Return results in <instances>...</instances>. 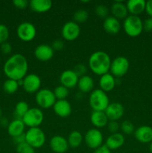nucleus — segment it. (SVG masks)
<instances>
[{
    "mask_svg": "<svg viewBox=\"0 0 152 153\" xmlns=\"http://www.w3.org/2000/svg\"><path fill=\"white\" fill-rule=\"evenodd\" d=\"M28 70L26 58L21 54L11 55L4 63L3 70L9 79L19 81L23 79Z\"/></svg>",
    "mask_w": 152,
    "mask_h": 153,
    "instance_id": "obj_1",
    "label": "nucleus"
},
{
    "mask_svg": "<svg viewBox=\"0 0 152 153\" xmlns=\"http://www.w3.org/2000/svg\"><path fill=\"white\" fill-rule=\"evenodd\" d=\"M111 65V59L107 52L96 51L89 58V67L91 71L98 76L108 73Z\"/></svg>",
    "mask_w": 152,
    "mask_h": 153,
    "instance_id": "obj_2",
    "label": "nucleus"
},
{
    "mask_svg": "<svg viewBox=\"0 0 152 153\" xmlns=\"http://www.w3.org/2000/svg\"><path fill=\"white\" fill-rule=\"evenodd\" d=\"M89 103L93 111H104L110 104V100L107 93L101 89H96L91 92Z\"/></svg>",
    "mask_w": 152,
    "mask_h": 153,
    "instance_id": "obj_3",
    "label": "nucleus"
},
{
    "mask_svg": "<svg viewBox=\"0 0 152 153\" xmlns=\"http://www.w3.org/2000/svg\"><path fill=\"white\" fill-rule=\"evenodd\" d=\"M124 30L129 37H136L143 31V22L139 16L130 15L124 20Z\"/></svg>",
    "mask_w": 152,
    "mask_h": 153,
    "instance_id": "obj_4",
    "label": "nucleus"
},
{
    "mask_svg": "<svg viewBox=\"0 0 152 153\" xmlns=\"http://www.w3.org/2000/svg\"><path fill=\"white\" fill-rule=\"evenodd\" d=\"M25 142L34 149L40 148L46 143V134L40 128H30L25 132Z\"/></svg>",
    "mask_w": 152,
    "mask_h": 153,
    "instance_id": "obj_5",
    "label": "nucleus"
},
{
    "mask_svg": "<svg viewBox=\"0 0 152 153\" xmlns=\"http://www.w3.org/2000/svg\"><path fill=\"white\" fill-rule=\"evenodd\" d=\"M35 100L37 105L43 109H49L53 107L57 101L53 91L48 88L40 89L36 93Z\"/></svg>",
    "mask_w": 152,
    "mask_h": 153,
    "instance_id": "obj_6",
    "label": "nucleus"
},
{
    "mask_svg": "<svg viewBox=\"0 0 152 153\" xmlns=\"http://www.w3.org/2000/svg\"><path fill=\"white\" fill-rule=\"evenodd\" d=\"M44 119V115L43 111L37 108H31L24 115L22 120L23 121L25 126L30 128L39 127L43 123Z\"/></svg>",
    "mask_w": 152,
    "mask_h": 153,
    "instance_id": "obj_7",
    "label": "nucleus"
},
{
    "mask_svg": "<svg viewBox=\"0 0 152 153\" xmlns=\"http://www.w3.org/2000/svg\"><path fill=\"white\" fill-rule=\"evenodd\" d=\"M130 68L129 61L124 56L116 57L111 61L110 71L114 77L121 78L125 76Z\"/></svg>",
    "mask_w": 152,
    "mask_h": 153,
    "instance_id": "obj_8",
    "label": "nucleus"
},
{
    "mask_svg": "<svg viewBox=\"0 0 152 153\" xmlns=\"http://www.w3.org/2000/svg\"><path fill=\"white\" fill-rule=\"evenodd\" d=\"M85 143L89 148L96 149L97 148L102 146L103 134L98 128H93L88 130L83 137Z\"/></svg>",
    "mask_w": 152,
    "mask_h": 153,
    "instance_id": "obj_9",
    "label": "nucleus"
},
{
    "mask_svg": "<svg viewBox=\"0 0 152 153\" xmlns=\"http://www.w3.org/2000/svg\"><path fill=\"white\" fill-rule=\"evenodd\" d=\"M16 34L21 40L29 42L34 40L37 34L35 26L31 22H24L19 25L16 29Z\"/></svg>",
    "mask_w": 152,
    "mask_h": 153,
    "instance_id": "obj_10",
    "label": "nucleus"
},
{
    "mask_svg": "<svg viewBox=\"0 0 152 153\" xmlns=\"http://www.w3.org/2000/svg\"><path fill=\"white\" fill-rule=\"evenodd\" d=\"M80 28L77 23L74 21L66 22L62 27L61 34L64 40L67 41H73L79 37Z\"/></svg>",
    "mask_w": 152,
    "mask_h": 153,
    "instance_id": "obj_11",
    "label": "nucleus"
},
{
    "mask_svg": "<svg viewBox=\"0 0 152 153\" xmlns=\"http://www.w3.org/2000/svg\"><path fill=\"white\" fill-rule=\"evenodd\" d=\"M22 87L25 92L28 94L37 93L40 90L41 87V79L37 74L31 73L26 75L23 79Z\"/></svg>",
    "mask_w": 152,
    "mask_h": 153,
    "instance_id": "obj_12",
    "label": "nucleus"
},
{
    "mask_svg": "<svg viewBox=\"0 0 152 153\" xmlns=\"http://www.w3.org/2000/svg\"><path fill=\"white\" fill-rule=\"evenodd\" d=\"M104 113L107 115L109 120L118 121L125 114V108L119 102H112L109 104Z\"/></svg>",
    "mask_w": 152,
    "mask_h": 153,
    "instance_id": "obj_13",
    "label": "nucleus"
},
{
    "mask_svg": "<svg viewBox=\"0 0 152 153\" xmlns=\"http://www.w3.org/2000/svg\"><path fill=\"white\" fill-rule=\"evenodd\" d=\"M79 77L73 70H64L60 76V82L61 85L66 87L68 89L75 88L77 85Z\"/></svg>",
    "mask_w": 152,
    "mask_h": 153,
    "instance_id": "obj_14",
    "label": "nucleus"
},
{
    "mask_svg": "<svg viewBox=\"0 0 152 153\" xmlns=\"http://www.w3.org/2000/svg\"><path fill=\"white\" fill-rule=\"evenodd\" d=\"M54 49H52V46L48 44H40L36 47L34 50V56L37 60L40 61H49L53 58L54 56Z\"/></svg>",
    "mask_w": 152,
    "mask_h": 153,
    "instance_id": "obj_15",
    "label": "nucleus"
},
{
    "mask_svg": "<svg viewBox=\"0 0 152 153\" xmlns=\"http://www.w3.org/2000/svg\"><path fill=\"white\" fill-rule=\"evenodd\" d=\"M51 149L56 153H64L68 150L69 143L67 139L61 135H55L51 138L49 142Z\"/></svg>",
    "mask_w": 152,
    "mask_h": 153,
    "instance_id": "obj_16",
    "label": "nucleus"
},
{
    "mask_svg": "<svg viewBox=\"0 0 152 153\" xmlns=\"http://www.w3.org/2000/svg\"><path fill=\"white\" fill-rule=\"evenodd\" d=\"M53 110L60 117H67L72 113V105L66 100H57L53 105Z\"/></svg>",
    "mask_w": 152,
    "mask_h": 153,
    "instance_id": "obj_17",
    "label": "nucleus"
},
{
    "mask_svg": "<svg viewBox=\"0 0 152 153\" xmlns=\"http://www.w3.org/2000/svg\"><path fill=\"white\" fill-rule=\"evenodd\" d=\"M134 136L140 143H151L152 141V128L148 126H141L135 130Z\"/></svg>",
    "mask_w": 152,
    "mask_h": 153,
    "instance_id": "obj_18",
    "label": "nucleus"
},
{
    "mask_svg": "<svg viewBox=\"0 0 152 153\" xmlns=\"http://www.w3.org/2000/svg\"><path fill=\"white\" fill-rule=\"evenodd\" d=\"M125 142V138L122 133H115L111 134L106 140L105 145L110 150H116L119 149L124 145Z\"/></svg>",
    "mask_w": 152,
    "mask_h": 153,
    "instance_id": "obj_19",
    "label": "nucleus"
},
{
    "mask_svg": "<svg viewBox=\"0 0 152 153\" xmlns=\"http://www.w3.org/2000/svg\"><path fill=\"white\" fill-rule=\"evenodd\" d=\"M103 28L104 31L108 34H116L120 31L121 25L119 19L113 17V16H109L104 19L103 22Z\"/></svg>",
    "mask_w": 152,
    "mask_h": 153,
    "instance_id": "obj_20",
    "label": "nucleus"
},
{
    "mask_svg": "<svg viewBox=\"0 0 152 153\" xmlns=\"http://www.w3.org/2000/svg\"><path fill=\"white\" fill-rule=\"evenodd\" d=\"M145 0H130L126 3L128 13L134 16H138L145 10Z\"/></svg>",
    "mask_w": 152,
    "mask_h": 153,
    "instance_id": "obj_21",
    "label": "nucleus"
},
{
    "mask_svg": "<svg viewBox=\"0 0 152 153\" xmlns=\"http://www.w3.org/2000/svg\"><path fill=\"white\" fill-rule=\"evenodd\" d=\"M100 89L107 93L113 91L116 86V79L111 73H106L101 76L99 79Z\"/></svg>",
    "mask_w": 152,
    "mask_h": 153,
    "instance_id": "obj_22",
    "label": "nucleus"
},
{
    "mask_svg": "<svg viewBox=\"0 0 152 153\" xmlns=\"http://www.w3.org/2000/svg\"><path fill=\"white\" fill-rule=\"evenodd\" d=\"M29 6L36 13H46L52 8V2L50 0H31L29 1Z\"/></svg>",
    "mask_w": 152,
    "mask_h": 153,
    "instance_id": "obj_23",
    "label": "nucleus"
},
{
    "mask_svg": "<svg viewBox=\"0 0 152 153\" xmlns=\"http://www.w3.org/2000/svg\"><path fill=\"white\" fill-rule=\"evenodd\" d=\"M91 123L96 128H104L107 125L109 120L104 111H93L90 116Z\"/></svg>",
    "mask_w": 152,
    "mask_h": 153,
    "instance_id": "obj_24",
    "label": "nucleus"
},
{
    "mask_svg": "<svg viewBox=\"0 0 152 153\" xmlns=\"http://www.w3.org/2000/svg\"><path fill=\"white\" fill-rule=\"evenodd\" d=\"M25 125L23 121L20 119H15L10 123L7 126V133L12 137H16L19 134H23L25 131Z\"/></svg>",
    "mask_w": 152,
    "mask_h": 153,
    "instance_id": "obj_25",
    "label": "nucleus"
},
{
    "mask_svg": "<svg viewBox=\"0 0 152 153\" xmlns=\"http://www.w3.org/2000/svg\"><path fill=\"white\" fill-rule=\"evenodd\" d=\"M111 12L113 17L117 19H125L128 13L126 4L122 1H115L111 6Z\"/></svg>",
    "mask_w": 152,
    "mask_h": 153,
    "instance_id": "obj_26",
    "label": "nucleus"
},
{
    "mask_svg": "<svg viewBox=\"0 0 152 153\" xmlns=\"http://www.w3.org/2000/svg\"><path fill=\"white\" fill-rule=\"evenodd\" d=\"M78 89L83 93H89L93 91L94 81L91 76L84 75L79 78L77 82Z\"/></svg>",
    "mask_w": 152,
    "mask_h": 153,
    "instance_id": "obj_27",
    "label": "nucleus"
},
{
    "mask_svg": "<svg viewBox=\"0 0 152 153\" xmlns=\"http://www.w3.org/2000/svg\"><path fill=\"white\" fill-rule=\"evenodd\" d=\"M83 140V137L78 131H72L68 136L67 141L69 146L72 148H77L80 146Z\"/></svg>",
    "mask_w": 152,
    "mask_h": 153,
    "instance_id": "obj_28",
    "label": "nucleus"
},
{
    "mask_svg": "<svg viewBox=\"0 0 152 153\" xmlns=\"http://www.w3.org/2000/svg\"><path fill=\"white\" fill-rule=\"evenodd\" d=\"M29 106L28 104L25 101H20L15 106V110L14 114L17 118L16 119H20L22 120L24 115L27 113L28 110H29Z\"/></svg>",
    "mask_w": 152,
    "mask_h": 153,
    "instance_id": "obj_29",
    "label": "nucleus"
},
{
    "mask_svg": "<svg viewBox=\"0 0 152 153\" xmlns=\"http://www.w3.org/2000/svg\"><path fill=\"white\" fill-rule=\"evenodd\" d=\"M19 85L17 81L13 80V79H8L3 84V90L4 91V92L9 94H14L15 92H16L19 89Z\"/></svg>",
    "mask_w": 152,
    "mask_h": 153,
    "instance_id": "obj_30",
    "label": "nucleus"
},
{
    "mask_svg": "<svg viewBox=\"0 0 152 153\" xmlns=\"http://www.w3.org/2000/svg\"><path fill=\"white\" fill-rule=\"evenodd\" d=\"M53 92L57 100H66L67 98L69 91L68 88L61 85L59 86L56 87Z\"/></svg>",
    "mask_w": 152,
    "mask_h": 153,
    "instance_id": "obj_31",
    "label": "nucleus"
},
{
    "mask_svg": "<svg viewBox=\"0 0 152 153\" xmlns=\"http://www.w3.org/2000/svg\"><path fill=\"white\" fill-rule=\"evenodd\" d=\"M89 17L88 12L84 9H79L73 15V21L76 23H83L86 22Z\"/></svg>",
    "mask_w": 152,
    "mask_h": 153,
    "instance_id": "obj_32",
    "label": "nucleus"
},
{
    "mask_svg": "<svg viewBox=\"0 0 152 153\" xmlns=\"http://www.w3.org/2000/svg\"><path fill=\"white\" fill-rule=\"evenodd\" d=\"M120 129L125 134H131L135 131L134 124L129 120L123 121L120 125Z\"/></svg>",
    "mask_w": 152,
    "mask_h": 153,
    "instance_id": "obj_33",
    "label": "nucleus"
},
{
    "mask_svg": "<svg viewBox=\"0 0 152 153\" xmlns=\"http://www.w3.org/2000/svg\"><path fill=\"white\" fill-rule=\"evenodd\" d=\"M16 152L18 153H35V149L25 142L16 145Z\"/></svg>",
    "mask_w": 152,
    "mask_h": 153,
    "instance_id": "obj_34",
    "label": "nucleus"
},
{
    "mask_svg": "<svg viewBox=\"0 0 152 153\" xmlns=\"http://www.w3.org/2000/svg\"><path fill=\"white\" fill-rule=\"evenodd\" d=\"M9 37V30L6 25L0 24V44L5 43Z\"/></svg>",
    "mask_w": 152,
    "mask_h": 153,
    "instance_id": "obj_35",
    "label": "nucleus"
},
{
    "mask_svg": "<svg viewBox=\"0 0 152 153\" xmlns=\"http://www.w3.org/2000/svg\"><path fill=\"white\" fill-rule=\"evenodd\" d=\"M95 13L98 16L101 18H106L107 17V14H108V9L106 7L104 4H98L96 7H95Z\"/></svg>",
    "mask_w": 152,
    "mask_h": 153,
    "instance_id": "obj_36",
    "label": "nucleus"
},
{
    "mask_svg": "<svg viewBox=\"0 0 152 153\" xmlns=\"http://www.w3.org/2000/svg\"><path fill=\"white\" fill-rule=\"evenodd\" d=\"M107 129H108L109 132L111 134H115L117 133L119 129L120 128V125L118 123V121H113V120H109L108 123H107Z\"/></svg>",
    "mask_w": 152,
    "mask_h": 153,
    "instance_id": "obj_37",
    "label": "nucleus"
},
{
    "mask_svg": "<svg viewBox=\"0 0 152 153\" xmlns=\"http://www.w3.org/2000/svg\"><path fill=\"white\" fill-rule=\"evenodd\" d=\"M73 71L77 74V76H78L79 78H80L85 75V73H86V67L84 64H77V65L75 67V68L73 69Z\"/></svg>",
    "mask_w": 152,
    "mask_h": 153,
    "instance_id": "obj_38",
    "label": "nucleus"
},
{
    "mask_svg": "<svg viewBox=\"0 0 152 153\" xmlns=\"http://www.w3.org/2000/svg\"><path fill=\"white\" fill-rule=\"evenodd\" d=\"M13 4L15 7L19 9H25L29 5V2L27 0H14Z\"/></svg>",
    "mask_w": 152,
    "mask_h": 153,
    "instance_id": "obj_39",
    "label": "nucleus"
},
{
    "mask_svg": "<svg viewBox=\"0 0 152 153\" xmlns=\"http://www.w3.org/2000/svg\"><path fill=\"white\" fill-rule=\"evenodd\" d=\"M52 49H54V51H60L62 50L64 47V43L62 40H60V39H57V40H54L53 43L52 45Z\"/></svg>",
    "mask_w": 152,
    "mask_h": 153,
    "instance_id": "obj_40",
    "label": "nucleus"
},
{
    "mask_svg": "<svg viewBox=\"0 0 152 153\" xmlns=\"http://www.w3.org/2000/svg\"><path fill=\"white\" fill-rule=\"evenodd\" d=\"M143 30L147 32L152 31V17L146 19L143 22Z\"/></svg>",
    "mask_w": 152,
    "mask_h": 153,
    "instance_id": "obj_41",
    "label": "nucleus"
},
{
    "mask_svg": "<svg viewBox=\"0 0 152 153\" xmlns=\"http://www.w3.org/2000/svg\"><path fill=\"white\" fill-rule=\"evenodd\" d=\"M1 50L5 55H9L12 52L11 45L9 43H7V42L3 43L2 44H1Z\"/></svg>",
    "mask_w": 152,
    "mask_h": 153,
    "instance_id": "obj_42",
    "label": "nucleus"
},
{
    "mask_svg": "<svg viewBox=\"0 0 152 153\" xmlns=\"http://www.w3.org/2000/svg\"><path fill=\"white\" fill-rule=\"evenodd\" d=\"M13 142L16 143V145L20 144V143H25V133H23L22 134H19V135L16 136V137H13Z\"/></svg>",
    "mask_w": 152,
    "mask_h": 153,
    "instance_id": "obj_43",
    "label": "nucleus"
},
{
    "mask_svg": "<svg viewBox=\"0 0 152 153\" xmlns=\"http://www.w3.org/2000/svg\"><path fill=\"white\" fill-rule=\"evenodd\" d=\"M93 153H111V150L104 144L95 149Z\"/></svg>",
    "mask_w": 152,
    "mask_h": 153,
    "instance_id": "obj_44",
    "label": "nucleus"
},
{
    "mask_svg": "<svg viewBox=\"0 0 152 153\" xmlns=\"http://www.w3.org/2000/svg\"><path fill=\"white\" fill-rule=\"evenodd\" d=\"M145 11L150 16V17H152V0L146 1Z\"/></svg>",
    "mask_w": 152,
    "mask_h": 153,
    "instance_id": "obj_45",
    "label": "nucleus"
},
{
    "mask_svg": "<svg viewBox=\"0 0 152 153\" xmlns=\"http://www.w3.org/2000/svg\"><path fill=\"white\" fill-rule=\"evenodd\" d=\"M0 123H1V125L2 126H8L9 123L8 122H7V119L6 118H1V120H0Z\"/></svg>",
    "mask_w": 152,
    "mask_h": 153,
    "instance_id": "obj_46",
    "label": "nucleus"
},
{
    "mask_svg": "<svg viewBox=\"0 0 152 153\" xmlns=\"http://www.w3.org/2000/svg\"><path fill=\"white\" fill-rule=\"evenodd\" d=\"M149 150L150 152L152 153V141L150 143V145H149Z\"/></svg>",
    "mask_w": 152,
    "mask_h": 153,
    "instance_id": "obj_47",
    "label": "nucleus"
},
{
    "mask_svg": "<svg viewBox=\"0 0 152 153\" xmlns=\"http://www.w3.org/2000/svg\"><path fill=\"white\" fill-rule=\"evenodd\" d=\"M1 108H0V117H1Z\"/></svg>",
    "mask_w": 152,
    "mask_h": 153,
    "instance_id": "obj_48",
    "label": "nucleus"
}]
</instances>
